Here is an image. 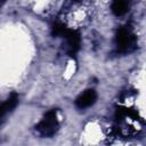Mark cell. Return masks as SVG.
Wrapping results in <instances>:
<instances>
[{"mask_svg":"<svg viewBox=\"0 0 146 146\" xmlns=\"http://www.w3.org/2000/svg\"><path fill=\"white\" fill-rule=\"evenodd\" d=\"M63 38H65V40H66L68 55H71V56L75 55L80 49V43H81L80 33L78 31H75V30L67 29V31H66V33L64 34Z\"/></svg>","mask_w":146,"mask_h":146,"instance_id":"cell-3","label":"cell"},{"mask_svg":"<svg viewBox=\"0 0 146 146\" xmlns=\"http://www.w3.org/2000/svg\"><path fill=\"white\" fill-rule=\"evenodd\" d=\"M130 8V0H113L111 9L115 16H122L128 13Z\"/></svg>","mask_w":146,"mask_h":146,"instance_id":"cell-6","label":"cell"},{"mask_svg":"<svg viewBox=\"0 0 146 146\" xmlns=\"http://www.w3.org/2000/svg\"><path fill=\"white\" fill-rule=\"evenodd\" d=\"M66 31H67V27L65 24L55 23L52 25V29H51V34H52V36H64Z\"/></svg>","mask_w":146,"mask_h":146,"instance_id":"cell-7","label":"cell"},{"mask_svg":"<svg viewBox=\"0 0 146 146\" xmlns=\"http://www.w3.org/2000/svg\"><path fill=\"white\" fill-rule=\"evenodd\" d=\"M97 100V92L94 89H87L75 99V106L80 110H84L94 105Z\"/></svg>","mask_w":146,"mask_h":146,"instance_id":"cell-4","label":"cell"},{"mask_svg":"<svg viewBox=\"0 0 146 146\" xmlns=\"http://www.w3.org/2000/svg\"><path fill=\"white\" fill-rule=\"evenodd\" d=\"M115 42H116L117 49L121 52H130L137 46V38L129 27L123 26L120 30H117Z\"/></svg>","mask_w":146,"mask_h":146,"instance_id":"cell-2","label":"cell"},{"mask_svg":"<svg viewBox=\"0 0 146 146\" xmlns=\"http://www.w3.org/2000/svg\"><path fill=\"white\" fill-rule=\"evenodd\" d=\"M5 2H6V0H0V8H1V7L5 5Z\"/></svg>","mask_w":146,"mask_h":146,"instance_id":"cell-8","label":"cell"},{"mask_svg":"<svg viewBox=\"0 0 146 146\" xmlns=\"http://www.w3.org/2000/svg\"><path fill=\"white\" fill-rule=\"evenodd\" d=\"M73 1H81V0H73Z\"/></svg>","mask_w":146,"mask_h":146,"instance_id":"cell-9","label":"cell"},{"mask_svg":"<svg viewBox=\"0 0 146 146\" xmlns=\"http://www.w3.org/2000/svg\"><path fill=\"white\" fill-rule=\"evenodd\" d=\"M17 103H18V95L14 92L2 104H0V120L3 116H6L9 112H11L16 107Z\"/></svg>","mask_w":146,"mask_h":146,"instance_id":"cell-5","label":"cell"},{"mask_svg":"<svg viewBox=\"0 0 146 146\" xmlns=\"http://www.w3.org/2000/svg\"><path fill=\"white\" fill-rule=\"evenodd\" d=\"M59 128V123L57 120V112L56 110L48 111L42 120L35 125V130L42 136V137H52Z\"/></svg>","mask_w":146,"mask_h":146,"instance_id":"cell-1","label":"cell"}]
</instances>
